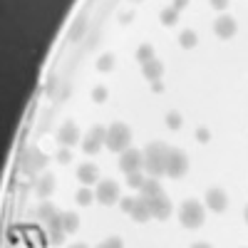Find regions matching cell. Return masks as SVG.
Masks as SVG:
<instances>
[{"label": "cell", "mask_w": 248, "mask_h": 248, "mask_svg": "<svg viewBox=\"0 0 248 248\" xmlns=\"http://www.w3.org/2000/svg\"><path fill=\"white\" fill-rule=\"evenodd\" d=\"M167 156H169L167 144H161V141L149 144V147H147V159H144V164H147V171H149L152 176L167 174Z\"/></svg>", "instance_id": "cell-1"}, {"label": "cell", "mask_w": 248, "mask_h": 248, "mask_svg": "<svg viewBox=\"0 0 248 248\" xmlns=\"http://www.w3.org/2000/svg\"><path fill=\"white\" fill-rule=\"evenodd\" d=\"M129 139H132V132L127 124H112L107 129V137H105L109 152H124L129 147Z\"/></svg>", "instance_id": "cell-2"}, {"label": "cell", "mask_w": 248, "mask_h": 248, "mask_svg": "<svg viewBox=\"0 0 248 248\" xmlns=\"http://www.w3.org/2000/svg\"><path fill=\"white\" fill-rule=\"evenodd\" d=\"M181 223L186 226V229H199V226L203 223V209H201V203L186 201L181 206Z\"/></svg>", "instance_id": "cell-3"}, {"label": "cell", "mask_w": 248, "mask_h": 248, "mask_svg": "<svg viewBox=\"0 0 248 248\" xmlns=\"http://www.w3.org/2000/svg\"><path fill=\"white\" fill-rule=\"evenodd\" d=\"M186 167H189V164H186V156L179 149H171L169 156H167V174L171 179H179V176L186 174Z\"/></svg>", "instance_id": "cell-4"}, {"label": "cell", "mask_w": 248, "mask_h": 248, "mask_svg": "<svg viewBox=\"0 0 248 248\" xmlns=\"http://www.w3.org/2000/svg\"><path fill=\"white\" fill-rule=\"evenodd\" d=\"M94 199H99V203H105V206L114 203V201L119 199V186H117L114 181H102Z\"/></svg>", "instance_id": "cell-5"}, {"label": "cell", "mask_w": 248, "mask_h": 248, "mask_svg": "<svg viewBox=\"0 0 248 248\" xmlns=\"http://www.w3.org/2000/svg\"><path fill=\"white\" fill-rule=\"evenodd\" d=\"M119 167L124 174H129V171H137L141 167V154L137 149H124L122 152V159H119Z\"/></svg>", "instance_id": "cell-6"}, {"label": "cell", "mask_w": 248, "mask_h": 248, "mask_svg": "<svg viewBox=\"0 0 248 248\" xmlns=\"http://www.w3.org/2000/svg\"><path fill=\"white\" fill-rule=\"evenodd\" d=\"M149 209H152V216H154V218L164 221V218H169V214H171V203H169V199L156 196V199L149 201Z\"/></svg>", "instance_id": "cell-7"}, {"label": "cell", "mask_w": 248, "mask_h": 248, "mask_svg": "<svg viewBox=\"0 0 248 248\" xmlns=\"http://www.w3.org/2000/svg\"><path fill=\"white\" fill-rule=\"evenodd\" d=\"M216 35L218 37H223V40H229V37H233L236 35V20L233 17H229V15H221L218 20H216Z\"/></svg>", "instance_id": "cell-8"}, {"label": "cell", "mask_w": 248, "mask_h": 248, "mask_svg": "<svg viewBox=\"0 0 248 248\" xmlns=\"http://www.w3.org/2000/svg\"><path fill=\"white\" fill-rule=\"evenodd\" d=\"M57 139H60V144H62V147H72V144H77V139H79V129H77V124L67 122L65 127L60 129Z\"/></svg>", "instance_id": "cell-9"}, {"label": "cell", "mask_w": 248, "mask_h": 248, "mask_svg": "<svg viewBox=\"0 0 248 248\" xmlns=\"http://www.w3.org/2000/svg\"><path fill=\"white\" fill-rule=\"evenodd\" d=\"M206 203H209V209L211 211H223L226 206H229V199H226V194L221 189H211L209 194H206Z\"/></svg>", "instance_id": "cell-10"}, {"label": "cell", "mask_w": 248, "mask_h": 248, "mask_svg": "<svg viewBox=\"0 0 248 248\" xmlns=\"http://www.w3.org/2000/svg\"><path fill=\"white\" fill-rule=\"evenodd\" d=\"M141 72H144V77H147V79L156 82L161 77V72H164V65H161V62H156V60H149V62H144V65H141Z\"/></svg>", "instance_id": "cell-11"}, {"label": "cell", "mask_w": 248, "mask_h": 248, "mask_svg": "<svg viewBox=\"0 0 248 248\" xmlns=\"http://www.w3.org/2000/svg\"><path fill=\"white\" fill-rule=\"evenodd\" d=\"M156 196H161L159 181H154V179L144 181V184H141V199H144V201H152V199H156Z\"/></svg>", "instance_id": "cell-12"}, {"label": "cell", "mask_w": 248, "mask_h": 248, "mask_svg": "<svg viewBox=\"0 0 248 248\" xmlns=\"http://www.w3.org/2000/svg\"><path fill=\"white\" fill-rule=\"evenodd\" d=\"M77 179L82 184H94L97 181V167L94 164H82V167L77 169Z\"/></svg>", "instance_id": "cell-13"}, {"label": "cell", "mask_w": 248, "mask_h": 248, "mask_svg": "<svg viewBox=\"0 0 248 248\" xmlns=\"http://www.w3.org/2000/svg\"><path fill=\"white\" fill-rule=\"evenodd\" d=\"M149 214H152V209H149V201H134V209H132V216H134V221H147L149 218Z\"/></svg>", "instance_id": "cell-14"}, {"label": "cell", "mask_w": 248, "mask_h": 248, "mask_svg": "<svg viewBox=\"0 0 248 248\" xmlns=\"http://www.w3.org/2000/svg\"><path fill=\"white\" fill-rule=\"evenodd\" d=\"M77 226H79L77 214H65V216H62V231H65V233H75Z\"/></svg>", "instance_id": "cell-15"}, {"label": "cell", "mask_w": 248, "mask_h": 248, "mask_svg": "<svg viewBox=\"0 0 248 248\" xmlns=\"http://www.w3.org/2000/svg\"><path fill=\"white\" fill-rule=\"evenodd\" d=\"M52 189H55V179H52V176H43V179H40V184H37V194L43 196V199L50 196Z\"/></svg>", "instance_id": "cell-16"}, {"label": "cell", "mask_w": 248, "mask_h": 248, "mask_svg": "<svg viewBox=\"0 0 248 248\" xmlns=\"http://www.w3.org/2000/svg\"><path fill=\"white\" fill-rule=\"evenodd\" d=\"M112 67H114V57H112V55H102L99 62H97V70H99V72H109Z\"/></svg>", "instance_id": "cell-17"}, {"label": "cell", "mask_w": 248, "mask_h": 248, "mask_svg": "<svg viewBox=\"0 0 248 248\" xmlns=\"http://www.w3.org/2000/svg\"><path fill=\"white\" fill-rule=\"evenodd\" d=\"M154 57V50H152V45H141L139 50H137V60L141 62V65H144V62H149Z\"/></svg>", "instance_id": "cell-18"}, {"label": "cell", "mask_w": 248, "mask_h": 248, "mask_svg": "<svg viewBox=\"0 0 248 248\" xmlns=\"http://www.w3.org/2000/svg\"><path fill=\"white\" fill-rule=\"evenodd\" d=\"M181 45H184V47H194V45H196V32L184 30V32H181Z\"/></svg>", "instance_id": "cell-19"}, {"label": "cell", "mask_w": 248, "mask_h": 248, "mask_svg": "<svg viewBox=\"0 0 248 248\" xmlns=\"http://www.w3.org/2000/svg\"><path fill=\"white\" fill-rule=\"evenodd\" d=\"M127 184H129V186H134V189H141L144 176H141L139 171H129V174H127Z\"/></svg>", "instance_id": "cell-20"}, {"label": "cell", "mask_w": 248, "mask_h": 248, "mask_svg": "<svg viewBox=\"0 0 248 248\" xmlns=\"http://www.w3.org/2000/svg\"><path fill=\"white\" fill-rule=\"evenodd\" d=\"M161 23H164V25H174V23H176V10H174V8L161 10Z\"/></svg>", "instance_id": "cell-21"}, {"label": "cell", "mask_w": 248, "mask_h": 248, "mask_svg": "<svg viewBox=\"0 0 248 248\" xmlns=\"http://www.w3.org/2000/svg\"><path fill=\"white\" fill-rule=\"evenodd\" d=\"M82 32H85V20H77V23L72 25V30H70V40H79Z\"/></svg>", "instance_id": "cell-22"}, {"label": "cell", "mask_w": 248, "mask_h": 248, "mask_svg": "<svg viewBox=\"0 0 248 248\" xmlns=\"http://www.w3.org/2000/svg\"><path fill=\"white\" fill-rule=\"evenodd\" d=\"M99 144H102V141L87 137V141H85V152H87V154H97V152H99Z\"/></svg>", "instance_id": "cell-23"}, {"label": "cell", "mask_w": 248, "mask_h": 248, "mask_svg": "<svg viewBox=\"0 0 248 248\" xmlns=\"http://www.w3.org/2000/svg\"><path fill=\"white\" fill-rule=\"evenodd\" d=\"M92 199H94V196H92V191H90V189H82V191L77 194V201H79L82 206H87Z\"/></svg>", "instance_id": "cell-24"}, {"label": "cell", "mask_w": 248, "mask_h": 248, "mask_svg": "<svg viewBox=\"0 0 248 248\" xmlns=\"http://www.w3.org/2000/svg\"><path fill=\"white\" fill-rule=\"evenodd\" d=\"M167 124H169L171 129H179L181 127V117L176 112H171V114H167Z\"/></svg>", "instance_id": "cell-25"}, {"label": "cell", "mask_w": 248, "mask_h": 248, "mask_svg": "<svg viewBox=\"0 0 248 248\" xmlns=\"http://www.w3.org/2000/svg\"><path fill=\"white\" fill-rule=\"evenodd\" d=\"M92 99H94V102H105V99H107V90H105V87H94Z\"/></svg>", "instance_id": "cell-26"}, {"label": "cell", "mask_w": 248, "mask_h": 248, "mask_svg": "<svg viewBox=\"0 0 248 248\" xmlns=\"http://www.w3.org/2000/svg\"><path fill=\"white\" fill-rule=\"evenodd\" d=\"M90 137H92V139H97V141H102V139L107 137V129H105V127H94V129L90 132Z\"/></svg>", "instance_id": "cell-27"}, {"label": "cell", "mask_w": 248, "mask_h": 248, "mask_svg": "<svg viewBox=\"0 0 248 248\" xmlns=\"http://www.w3.org/2000/svg\"><path fill=\"white\" fill-rule=\"evenodd\" d=\"M40 216H55V209H52V206L50 203H43V206H40Z\"/></svg>", "instance_id": "cell-28"}, {"label": "cell", "mask_w": 248, "mask_h": 248, "mask_svg": "<svg viewBox=\"0 0 248 248\" xmlns=\"http://www.w3.org/2000/svg\"><path fill=\"white\" fill-rule=\"evenodd\" d=\"M134 209V201L132 199H122V211H132Z\"/></svg>", "instance_id": "cell-29"}, {"label": "cell", "mask_w": 248, "mask_h": 248, "mask_svg": "<svg viewBox=\"0 0 248 248\" xmlns=\"http://www.w3.org/2000/svg\"><path fill=\"white\" fill-rule=\"evenodd\" d=\"M211 5H214L216 10H223L226 5H229V0H211Z\"/></svg>", "instance_id": "cell-30"}, {"label": "cell", "mask_w": 248, "mask_h": 248, "mask_svg": "<svg viewBox=\"0 0 248 248\" xmlns=\"http://www.w3.org/2000/svg\"><path fill=\"white\" fill-rule=\"evenodd\" d=\"M196 137H199V141H209V132H206L203 127H201V129L196 132Z\"/></svg>", "instance_id": "cell-31"}, {"label": "cell", "mask_w": 248, "mask_h": 248, "mask_svg": "<svg viewBox=\"0 0 248 248\" xmlns=\"http://www.w3.org/2000/svg\"><path fill=\"white\" fill-rule=\"evenodd\" d=\"M57 159H60L62 164H65V161H70V159H72V154H70V152H60V154H57Z\"/></svg>", "instance_id": "cell-32"}, {"label": "cell", "mask_w": 248, "mask_h": 248, "mask_svg": "<svg viewBox=\"0 0 248 248\" xmlns=\"http://www.w3.org/2000/svg\"><path fill=\"white\" fill-rule=\"evenodd\" d=\"M186 3H189V0H174V10H179V8H184Z\"/></svg>", "instance_id": "cell-33"}, {"label": "cell", "mask_w": 248, "mask_h": 248, "mask_svg": "<svg viewBox=\"0 0 248 248\" xmlns=\"http://www.w3.org/2000/svg\"><path fill=\"white\" fill-rule=\"evenodd\" d=\"M152 90H154V92H161V90H164V85H161V82L156 79V82H154V85H152Z\"/></svg>", "instance_id": "cell-34"}, {"label": "cell", "mask_w": 248, "mask_h": 248, "mask_svg": "<svg viewBox=\"0 0 248 248\" xmlns=\"http://www.w3.org/2000/svg\"><path fill=\"white\" fill-rule=\"evenodd\" d=\"M246 223H248V209H246Z\"/></svg>", "instance_id": "cell-35"}]
</instances>
